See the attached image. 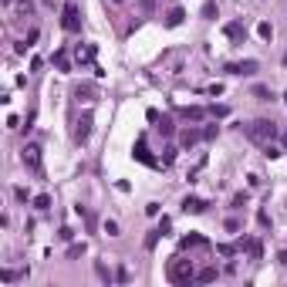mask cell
I'll return each mask as SVG.
<instances>
[{
    "instance_id": "cell-30",
    "label": "cell",
    "mask_w": 287,
    "mask_h": 287,
    "mask_svg": "<svg viewBox=\"0 0 287 287\" xmlns=\"http://www.w3.org/2000/svg\"><path fill=\"white\" fill-rule=\"evenodd\" d=\"M172 159H176V149H172V145L162 149V166H172Z\"/></svg>"
},
{
    "instance_id": "cell-4",
    "label": "cell",
    "mask_w": 287,
    "mask_h": 287,
    "mask_svg": "<svg viewBox=\"0 0 287 287\" xmlns=\"http://www.w3.org/2000/svg\"><path fill=\"white\" fill-rule=\"evenodd\" d=\"M20 162L34 172V176H44V166H41V145L37 142H27L20 149Z\"/></svg>"
},
{
    "instance_id": "cell-33",
    "label": "cell",
    "mask_w": 287,
    "mask_h": 287,
    "mask_svg": "<svg viewBox=\"0 0 287 287\" xmlns=\"http://www.w3.org/2000/svg\"><path fill=\"white\" fill-rule=\"evenodd\" d=\"M203 17H210V20L216 17V3H213V0H206V3H203Z\"/></svg>"
},
{
    "instance_id": "cell-14",
    "label": "cell",
    "mask_w": 287,
    "mask_h": 287,
    "mask_svg": "<svg viewBox=\"0 0 287 287\" xmlns=\"http://www.w3.org/2000/svg\"><path fill=\"white\" fill-rule=\"evenodd\" d=\"M74 61H78V65L95 61V44H78V48H74Z\"/></svg>"
},
{
    "instance_id": "cell-24",
    "label": "cell",
    "mask_w": 287,
    "mask_h": 287,
    "mask_svg": "<svg viewBox=\"0 0 287 287\" xmlns=\"http://www.w3.org/2000/svg\"><path fill=\"white\" fill-rule=\"evenodd\" d=\"M159 132H162V135H172V132H176L172 118H159Z\"/></svg>"
},
{
    "instance_id": "cell-32",
    "label": "cell",
    "mask_w": 287,
    "mask_h": 287,
    "mask_svg": "<svg viewBox=\"0 0 287 287\" xmlns=\"http://www.w3.org/2000/svg\"><path fill=\"white\" fill-rule=\"evenodd\" d=\"M95 274H98V277H101V281H105V284H108V281H112V274H108V267H105V264H95Z\"/></svg>"
},
{
    "instance_id": "cell-36",
    "label": "cell",
    "mask_w": 287,
    "mask_h": 287,
    "mask_svg": "<svg viewBox=\"0 0 287 287\" xmlns=\"http://www.w3.org/2000/svg\"><path fill=\"white\" fill-rule=\"evenodd\" d=\"M257 223H260V226H270V216H267L264 210H260V213H257Z\"/></svg>"
},
{
    "instance_id": "cell-31",
    "label": "cell",
    "mask_w": 287,
    "mask_h": 287,
    "mask_svg": "<svg viewBox=\"0 0 287 287\" xmlns=\"http://www.w3.org/2000/svg\"><path fill=\"white\" fill-rule=\"evenodd\" d=\"M159 233H162V230H152V233H149V236H145V250H152V247H155V243H159Z\"/></svg>"
},
{
    "instance_id": "cell-35",
    "label": "cell",
    "mask_w": 287,
    "mask_h": 287,
    "mask_svg": "<svg viewBox=\"0 0 287 287\" xmlns=\"http://www.w3.org/2000/svg\"><path fill=\"white\" fill-rule=\"evenodd\" d=\"M105 233H108V236H118V223H115V219H105Z\"/></svg>"
},
{
    "instance_id": "cell-22",
    "label": "cell",
    "mask_w": 287,
    "mask_h": 287,
    "mask_svg": "<svg viewBox=\"0 0 287 287\" xmlns=\"http://www.w3.org/2000/svg\"><path fill=\"white\" fill-rule=\"evenodd\" d=\"M260 149H264V155H267V159H277V155H284V149H281V145H274V142L260 145Z\"/></svg>"
},
{
    "instance_id": "cell-2",
    "label": "cell",
    "mask_w": 287,
    "mask_h": 287,
    "mask_svg": "<svg viewBox=\"0 0 287 287\" xmlns=\"http://www.w3.org/2000/svg\"><path fill=\"white\" fill-rule=\"evenodd\" d=\"M243 132H247V139H250V142H257V145H267V142H274V139L281 135L277 122H270V118H257V122L243 125Z\"/></svg>"
},
{
    "instance_id": "cell-23",
    "label": "cell",
    "mask_w": 287,
    "mask_h": 287,
    "mask_svg": "<svg viewBox=\"0 0 287 287\" xmlns=\"http://www.w3.org/2000/svg\"><path fill=\"white\" fill-rule=\"evenodd\" d=\"M257 34H260L264 41H270V37H274V27H270L267 20H260V27H257Z\"/></svg>"
},
{
    "instance_id": "cell-29",
    "label": "cell",
    "mask_w": 287,
    "mask_h": 287,
    "mask_svg": "<svg viewBox=\"0 0 287 287\" xmlns=\"http://www.w3.org/2000/svg\"><path fill=\"white\" fill-rule=\"evenodd\" d=\"M68 257H84V243H71V247H68Z\"/></svg>"
},
{
    "instance_id": "cell-21",
    "label": "cell",
    "mask_w": 287,
    "mask_h": 287,
    "mask_svg": "<svg viewBox=\"0 0 287 287\" xmlns=\"http://www.w3.org/2000/svg\"><path fill=\"white\" fill-rule=\"evenodd\" d=\"M253 98H257V101H270V98H274V91H270L267 84H253Z\"/></svg>"
},
{
    "instance_id": "cell-16",
    "label": "cell",
    "mask_w": 287,
    "mask_h": 287,
    "mask_svg": "<svg viewBox=\"0 0 287 287\" xmlns=\"http://www.w3.org/2000/svg\"><path fill=\"white\" fill-rule=\"evenodd\" d=\"M226 71L230 74H253L257 71V61H233V65H226Z\"/></svg>"
},
{
    "instance_id": "cell-13",
    "label": "cell",
    "mask_w": 287,
    "mask_h": 287,
    "mask_svg": "<svg viewBox=\"0 0 287 287\" xmlns=\"http://www.w3.org/2000/svg\"><path fill=\"white\" fill-rule=\"evenodd\" d=\"M200 139H203V132H200V129H183V132H179V145H183V149H193Z\"/></svg>"
},
{
    "instance_id": "cell-3",
    "label": "cell",
    "mask_w": 287,
    "mask_h": 287,
    "mask_svg": "<svg viewBox=\"0 0 287 287\" xmlns=\"http://www.w3.org/2000/svg\"><path fill=\"white\" fill-rule=\"evenodd\" d=\"M61 27L68 34L81 31V7H78V0H65V7H61Z\"/></svg>"
},
{
    "instance_id": "cell-12",
    "label": "cell",
    "mask_w": 287,
    "mask_h": 287,
    "mask_svg": "<svg viewBox=\"0 0 287 287\" xmlns=\"http://www.w3.org/2000/svg\"><path fill=\"white\" fill-rule=\"evenodd\" d=\"M10 14L14 17H34V0H14L10 3Z\"/></svg>"
},
{
    "instance_id": "cell-27",
    "label": "cell",
    "mask_w": 287,
    "mask_h": 287,
    "mask_svg": "<svg viewBox=\"0 0 287 287\" xmlns=\"http://www.w3.org/2000/svg\"><path fill=\"white\" fill-rule=\"evenodd\" d=\"M34 206H37V210H48V206H51V196H48V193L34 196Z\"/></svg>"
},
{
    "instance_id": "cell-17",
    "label": "cell",
    "mask_w": 287,
    "mask_h": 287,
    "mask_svg": "<svg viewBox=\"0 0 287 287\" xmlns=\"http://www.w3.org/2000/svg\"><path fill=\"white\" fill-rule=\"evenodd\" d=\"M24 277H27V267L24 270H0V284H17Z\"/></svg>"
},
{
    "instance_id": "cell-15",
    "label": "cell",
    "mask_w": 287,
    "mask_h": 287,
    "mask_svg": "<svg viewBox=\"0 0 287 287\" xmlns=\"http://www.w3.org/2000/svg\"><path fill=\"white\" fill-rule=\"evenodd\" d=\"M183 250H210V243L200 233H189V236H183Z\"/></svg>"
},
{
    "instance_id": "cell-34",
    "label": "cell",
    "mask_w": 287,
    "mask_h": 287,
    "mask_svg": "<svg viewBox=\"0 0 287 287\" xmlns=\"http://www.w3.org/2000/svg\"><path fill=\"white\" fill-rule=\"evenodd\" d=\"M243 206H247V193H236L233 196V210H243Z\"/></svg>"
},
{
    "instance_id": "cell-18",
    "label": "cell",
    "mask_w": 287,
    "mask_h": 287,
    "mask_svg": "<svg viewBox=\"0 0 287 287\" xmlns=\"http://www.w3.org/2000/svg\"><path fill=\"white\" fill-rule=\"evenodd\" d=\"M54 68L58 71H71V54L68 51H54Z\"/></svg>"
},
{
    "instance_id": "cell-26",
    "label": "cell",
    "mask_w": 287,
    "mask_h": 287,
    "mask_svg": "<svg viewBox=\"0 0 287 287\" xmlns=\"http://www.w3.org/2000/svg\"><path fill=\"white\" fill-rule=\"evenodd\" d=\"M152 7H155V0H139V14L142 17H152Z\"/></svg>"
},
{
    "instance_id": "cell-25",
    "label": "cell",
    "mask_w": 287,
    "mask_h": 287,
    "mask_svg": "<svg viewBox=\"0 0 287 287\" xmlns=\"http://www.w3.org/2000/svg\"><path fill=\"white\" fill-rule=\"evenodd\" d=\"M236 250H240V247H233V243H219V247H216V253H219V257H233Z\"/></svg>"
},
{
    "instance_id": "cell-37",
    "label": "cell",
    "mask_w": 287,
    "mask_h": 287,
    "mask_svg": "<svg viewBox=\"0 0 287 287\" xmlns=\"http://www.w3.org/2000/svg\"><path fill=\"white\" fill-rule=\"evenodd\" d=\"M203 139H216V125H206V129H203Z\"/></svg>"
},
{
    "instance_id": "cell-5",
    "label": "cell",
    "mask_w": 287,
    "mask_h": 287,
    "mask_svg": "<svg viewBox=\"0 0 287 287\" xmlns=\"http://www.w3.org/2000/svg\"><path fill=\"white\" fill-rule=\"evenodd\" d=\"M74 142L78 145H84L88 142V139H91V112H81V115H78V118H74Z\"/></svg>"
},
{
    "instance_id": "cell-39",
    "label": "cell",
    "mask_w": 287,
    "mask_h": 287,
    "mask_svg": "<svg viewBox=\"0 0 287 287\" xmlns=\"http://www.w3.org/2000/svg\"><path fill=\"white\" fill-rule=\"evenodd\" d=\"M284 101H287V95H284Z\"/></svg>"
},
{
    "instance_id": "cell-19",
    "label": "cell",
    "mask_w": 287,
    "mask_h": 287,
    "mask_svg": "<svg viewBox=\"0 0 287 287\" xmlns=\"http://www.w3.org/2000/svg\"><path fill=\"white\" fill-rule=\"evenodd\" d=\"M216 277H219L216 267H203V270H196V281H200V284H213Z\"/></svg>"
},
{
    "instance_id": "cell-11",
    "label": "cell",
    "mask_w": 287,
    "mask_h": 287,
    "mask_svg": "<svg viewBox=\"0 0 287 287\" xmlns=\"http://www.w3.org/2000/svg\"><path fill=\"white\" fill-rule=\"evenodd\" d=\"M183 210H186V213H206V210H210V203H206V200H200V196H186V200H183Z\"/></svg>"
},
{
    "instance_id": "cell-28",
    "label": "cell",
    "mask_w": 287,
    "mask_h": 287,
    "mask_svg": "<svg viewBox=\"0 0 287 287\" xmlns=\"http://www.w3.org/2000/svg\"><path fill=\"white\" fill-rule=\"evenodd\" d=\"M210 115H213V118H226V115H230V108H226V105H213V108H210Z\"/></svg>"
},
{
    "instance_id": "cell-1",
    "label": "cell",
    "mask_w": 287,
    "mask_h": 287,
    "mask_svg": "<svg viewBox=\"0 0 287 287\" xmlns=\"http://www.w3.org/2000/svg\"><path fill=\"white\" fill-rule=\"evenodd\" d=\"M166 277H169L172 284H189V281H196V260L186 257V250L176 253V257L169 260V267H166Z\"/></svg>"
},
{
    "instance_id": "cell-9",
    "label": "cell",
    "mask_w": 287,
    "mask_h": 287,
    "mask_svg": "<svg viewBox=\"0 0 287 287\" xmlns=\"http://www.w3.org/2000/svg\"><path fill=\"white\" fill-rule=\"evenodd\" d=\"M132 155H135L139 162H145V166H152V169H155V166H162L159 159H152V155H149V145H145V135L139 139V142H135V149H132Z\"/></svg>"
},
{
    "instance_id": "cell-7",
    "label": "cell",
    "mask_w": 287,
    "mask_h": 287,
    "mask_svg": "<svg viewBox=\"0 0 287 287\" xmlns=\"http://www.w3.org/2000/svg\"><path fill=\"white\" fill-rule=\"evenodd\" d=\"M210 115V108H200V105H186V108H179V118L183 122H203Z\"/></svg>"
},
{
    "instance_id": "cell-6",
    "label": "cell",
    "mask_w": 287,
    "mask_h": 287,
    "mask_svg": "<svg viewBox=\"0 0 287 287\" xmlns=\"http://www.w3.org/2000/svg\"><path fill=\"white\" fill-rule=\"evenodd\" d=\"M74 101H78V105H81V101H95V98H98V84H95V81H81V84H74Z\"/></svg>"
},
{
    "instance_id": "cell-8",
    "label": "cell",
    "mask_w": 287,
    "mask_h": 287,
    "mask_svg": "<svg viewBox=\"0 0 287 287\" xmlns=\"http://www.w3.org/2000/svg\"><path fill=\"white\" fill-rule=\"evenodd\" d=\"M240 250H247L250 253V260H260L264 257V243L260 240H250V236H240V243H236Z\"/></svg>"
},
{
    "instance_id": "cell-10",
    "label": "cell",
    "mask_w": 287,
    "mask_h": 287,
    "mask_svg": "<svg viewBox=\"0 0 287 287\" xmlns=\"http://www.w3.org/2000/svg\"><path fill=\"white\" fill-rule=\"evenodd\" d=\"M226 37H230L233 44H243V41H247V27H243V20H230V24H226Z\"/></svg>"
},
{
    "instance_id": "cell-38",
    "label": "cell",
    "mask_w": 287,
    "mask_h": 287,
    "mask_svg": "<svg viewBox=\"0 0 287 287\" xmlns=\"http://www.w3.org/2000/svg\"><path fill=\"white\" fill-rule=\"evenodd\" d=\"M281 145H284V149H287V132H281Z\"/></svg>"
},
{
    "instance_id": "cell-20",
    "label": "cell",
    "mask_w": 287,
    "mask_h": 287,
    "mask_svg": "<svg viewBox=\"0 0 287 287\" xmlns=\"http://www.w3.org/2000/svg\"><path fill=\"white\" fill-rule=\"evenodd\" d=\"M183 17H186V14H183V7H172V10L166 14V27H179V24H183Z\"/></svg>"
}]
</instances>
